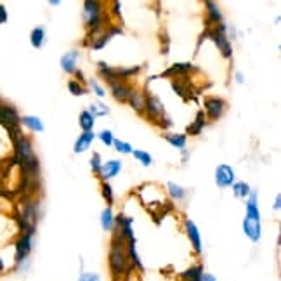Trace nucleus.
<instances>
[{
  "mask_svg": "<svg viewBox=\"0 0 281 281\" xmlns=\"http://www.w3.org/2000/svg\"><path fill=\"white\" fill-rule=\"evenodd\" d=\"M78 56H80V52L78 51H69L68 54H64L63 58H61V68H63L66 73H75L77 72Z\"/></svg>",
  "mask_w": 281,
  "mask_h": 281,
  "instance_id": "4468645a",
  "label": "nucleus"
},
{
  "mask_svg": "<svg viewBox=\"0 0 281 281\" xmlns=\"http://www.w3.org/2000/svg\"><path fill=\"white\" fill-rule=\"evenodd\" d=\"M169 191L175 200H184V196H186V190H182V188L177 186L175 182H169Z\"/></svg>",
  "mask_w": 281,
  "mask_h": 281,
  "instance_id": "7c9ffc66",
  "label": "nucleus"
},
{
  "mask_svg": "<svg viewBox=\"0 0 281 281\" xmlns=\"http://www.w3.org/2000/svg\"><path fill=\"white\" fill-rule=\"evenodd\" d=\"M184 226H186L188 238H190L193 248H195V252L201 253V250H203V248H201V236H200V231H198V227H196V224L188 219V221L184 222Z\"/></svg>",
  "mask_w": 281,
  "mask_h": 281,
  "instance_id": "9b49d317",
  "label": "nucleus"
},
{
  "mask_svg": "<svg viewBox=\"0 0 281 281\" xmlns=\"http://www.w3.org/2000/svg\"><path fill=\"white\" fill-rule=\"evenodd\" d=\"M6 21H7V11L4 6H0V25L6 23Z\"/></svg>",
  "mask_w": 281,
  "mask_h": 281,
  "instance_id": "4c0bfd02",
  "label": "nucleus"
},
{
  "mask_svg": "<svg viewBox=\"0 0 281 281\" xmlns=\"http://www.w3.org/2000/svg\"><path fill=\"white\" fill-rule=\"evenodd\" d=\"M236 82H238V83L243 82V75H241V73H236Z\"/></svg>",
  "mask_w": 281,
  "mask_h": 281,
  "instance_id": "a19ab883",
  "label": "nucleus"
},
{
  "mask_svg": "<svg viewBox=\"0 0 281 281\" xmlns=\"http://www.w3.org/2000/svg\"><path fill=\"white\" fill-rule=\"evenodd\" d=\"M127 257H129L130 267H135V269H139V271L144 269L143 262H140V259H139L137 250H135V238L127 241Z\"/></svg>",
  "mask_w": 281,
  "mask_h": 281,
  "instance_id": "2eb2a0df",
  "label": "nucleus"
},
{
  "mask_svg": "<svg viewBox=\"0 0 281 281\" xmlns=\"http://www.w3.org/2000/svg\"><path fill=\"white\" fill-rule=\"evenodd\" d=\"M215 184L219 188H229L235 184V170L229 165H219L215 169Z\"/></svg>",
  "mask_w": 281,
  "mask_h": 281,
  "instance_id": "9d476101",
  "label": "nucleus"
},
{
  "mask_svg": "<svg viewBox=\"0 0 281 281\" xmlns=\"http://www.w3.org/2000/svg\"><path fill=\"white\" fill-rule=\"evenodd\" d=\"M130 90L132 89H130V87L124 82H118V83H113L111 85L113 98H115L116 101H120V103H125L127 98H129V94H130Z\"/></svg>",
  "mask_w": 281,
  "mask_h": 281,
  "instance_id": "a211bd4d",
  "label": "nucleus"
},
{
  "mask_svg": "<svg viewBox=\"0 0 281 281\" xmlns=\"http://www.w3.org/2000/svg\"><path fill=\"white\" fill-rule=\"evenodd\" d=\"M205 7H207V25H208V28L212 25L217 26L219 23H222V14H221L219 7L215 6L214 2H205Z\"/></svg>",
  "mask_w": 281,
  "mask_h": 281,
  "instance_id": "dca6fc26",
  "label": "nucleus"
},
{
  "mask_svg": "<svg viewBox=\"0 0 281 281\" xmlns=\"http://www.w3.org/2000/svg\"><path fill=\"white\" fill-rule=\"evenodd\" d=\"M101 156H99V153H94L92 155V158H90V169L94 170L96 174H99V170H101Z\"/></svg>",
  "mask_w": 281,
  "mask_h": 281,
  "instance_id": "72a5a7b5",
  "label": "nucleus"
},
{
  "mask_svg": "<svg viewBox=\"0 0 281 281\" xmlns=\"http://www.w3.org/2000/svg\"><path fill=\"white\" fill-rule=\"evenodd\" d=\"M122 170V161L118 160H109L106 161V163L101 165V170H99V177L103 179L104 182L108 181V179L115 177V175H118V172Z\"/></svg>",
  "mask_w": 281,
  "mask_h": 281,
  "instance_id": "f8f14e48",
  "label": "nucleus"
},
{
  "mask_svg": "<svg viewBox=\"0 0 281 281\" xmlns=\"http://www.w3.org/2000/svg\"><path fill=\"white\" fill-rule=\"evenodd\" d=\"M89 113L92 116H104V115H108L109 113V108L106 106V104H103V103H96V104H92L90 109H89Z\"/></svg>",
  "mask_w": 281,
  "mask_h": 281,
  "instance_id": "cd10ccee",
  "label": "nucleus"
},
{
  "mask_svg": "<svg viewBox=\"0 0 281 281\" xmlns=\"http://www.w3.org/2000/svg\"><path fill=\"white\" fill-rule=\"evenodd\" d=\"M201 37L212 38V40L217 43L219 51H221V54L224 56V58H231L232 56L231 42H229V38L226 37V25L224 23H219L217 26H214V28H207V32L201 35Z\"/></svg>",
  "mask_w": 281,
  "mask_h": 281,
  "instance_id": "423d86ee",
  "label": "nucleus"
},
{
  "mask_svg": "<svg viewBox=\"0 0 281 281\" xmlns=\"http://www.w3.org/2000/svg\"><path fill=\"white\" fill-rule=\"evenodd\" d=\"M80 127L83 129V132H92L94 129V116L90 115L89 111H82L80 113Z\"/></svg>",
  "mask_w": 281,
  "mask_h": 281,
  "instance_id": "a878e982",
  "label": "nucleus"
},
{
  "mask_svg": "<svg viewBox=\"0 0 281 281\" xmlns=\"http://www.w3.org/2000/svg\"><path fill=\"white\" fill-rule=\"evenodd\" d=\"M190 69H193V64L191 63H177L174 64V66H170L167 72H163V75L161 77H170V75H181V73H186L190 72Z\"/></svg>",
  "mask_w": 281,
  "mask_h": 281,
  "instance_id": "b1692460",
  "label": "nucleus"
},
{
  "mask_svg": "<svg viewBox=\"0 0 281 281\" xmlns=\"http://www.w3.org/2000/svg\"><path fill=\"white\" fill-rule=\"evenodd\" d=\"M201 281H217V279H215V276H212V274L203 273L201 274Z\"/></svg>",
  "mask_w": 281,
  "mask_h": 281,
  "instance_id": "58836bf2",
  "label": "nucleus"
},
{
  "mask_svg": "<svg viewBox=\"0 0 281 281\" xmlns=\"http://www.w3.org/2000/svg\"><path fill=\"white\" fill-rule=\"evenodd\" d=\"M243 232L248 236L250 241L257 243L261 240V212L257 207V193L252 191L247 201V215L243 219Z\"/></svg>",
  "mask_w": 281,
  "mask_h": 281,
  "instance_id": "7ed1b4c3",
  "label": "nucleus"
},
{
  "mask_svg": "<svg viewBox=\"0 0 281 281\" xmlns=\"http://www.w3.org/2000/svg\"><path fill=\"white\" fill-rule=\"evenodd\" d=\"M90 85H92V89L96 90V94H98L99 98H104V94H106V92H104V89H103V87L99 85L98 82H96V80H92V82H90Z\"/></svg>",
  "mask_w": 281,
  "mask_h": 281,
  "instance_id": "e433bc0d",
  "label": "nucleus"
},
{
  "mask_svg": "<svg viewBox=\"0 0 281 281\" xmlns=\"http://www.w3.org/2000/svg\"><path fill=\"white\" fill-rule=\"evenodd\" d=\"M21 122H23V125L28 127L30 130H33V132H42L43 130V124H42V120L38 116L26 115V116L21 118Z\"/></svg>",
  "mask_w": 281,
  "mask_h": 281,
  "instance_id": "5701e85b",
  "label": "nucleus"
},
{
  "mask_svg": "<svg viewBox=\"0 0 281 281\" xmlns=\"http://www.w3.org/2000/svg\"><path fill=\"white\" fill-rule=\"evenodd\" d=\"M132 155H134V158H137V160H139L144 167H149V165L153 163L151 155H149V153H146V151H139V149H132Z\"/></svg>",
  "mask_w": 281,
  "mask_h": 281,
  "instance_id": "c85d7f7f",
  "label": "nucleus"
},
{
  "mask_svg": "<svg viewBox=\"0 0 281 281\" xmlns=\"http://www.w3.org/2000/svg\"><path fill=\"white\" fill-rule=\"evenodd\" d=\"M68 89H69V92H72L73 96H83V94H87V90L83 89L80 83L75 82V80H69L68 82Z\"/></svg>",
  "mask_w": 281,
  "mask_h": 281,
  "instance_id": "2f4dec72",
  "label": "nucleus"
},
{
  "mask_svg": "<svg viewBox=\"0 0 281 281\" xmlns=\"http://www.w3.org/2000/svg\"><path fill=\"white\" fill-rule=\"evenodd\" d=\"M33 231L23 232L19 236V240L16 241V267L28 261V255L33 250Z\"/></svg>",
  "mask_w": 281,
  "mask_h": 281,
  "instance_id": "0eeeda50",
  "label": "nucleus"
},
{
  "mask_svg": "<svg viewBox=\"0 0 281 281\" xmlns=\"http://www.w3.org/2000/svg\"><path fill=\"white\" fill-rule=\"evenodd\" d=\"M99 139L103 140V143L106 144V146H111L113 140H115V139H113V134L109 132V130H103V132L99 134Z\"/></svg>",
  "mask_w": 281,
  "mask_h": 281,
  "instance_id": "f704fd0d",
  "label": "nucleus"
},
{
  "mask_svg": "<svg viewBox=\"0 0 281 281\" xmlns=\"http://www.w3.org/2000/svg\"><path fill=\"white\" fill-rule=\"evenodd\" d=\"M205 116L210 120H219L226 111V103L221 98H207L205 99Z\"/></svg>",
  "mask_w": 281,
  "mask_h": 281,
  "instance_id": "1a4fd4ad",
  "label": "nucleus"
},
{
  "mask_svg": "<svg viewBox=\"0 0 281 281\" xmlns=\"http://www.w3.org/2000/svg\"><path fill=\"white\" fill-rule=\"evenodd\" d=\"M207 125V116H205L203 111H198V115H196L195 122L188 127V134L190 135H198L201 130H203V127Z\"/></svg>",
  "mask_w": 281,
  "mask_h": 281,
  "instance_id": "6ab92c4d",
  "label": "nucleus"
},
{
  "mask_svg": "<svg viewBox=\"0 0 281 281\" xmlns=\"http://www.w3.org/2000/svg\"><path fill=\"white\" fill-rule=\"evenodd\" d=\"M14 149H16V160L21 165L26 179H32L38 175V158L33 151V144L28 137L19 134L14 139Z\"/></svg>",
  "mask_w": 281,
  "mask_h": 281,
  "instance_id": "f03ea898",
  "label": "nucleus"
},
{
  "mask_svg": "<svg viewBox=\"0 0 281 281\" xmlns=\"http://www.w3.org/2000/svg\"><path fill=\"white\" fill-rule=\"evenodd\" d=\"M127 103L130 104V108L137 113H143L144 108H146V94H143L140 90H130L129 98H127Z\"/></svg>",
  "mask_w": 281,
  "mask_h": 281,
  "instance_id": "ddd939ff",
  "label": "nucleus"
},
{
  "mask_svg": "<svg viewBox=\"0 0 281 281\" xmlns=\"http://www.w3.org/2000/svg\"><path fill=\"white\" fill-rule=\"evenodd\" d=\"M163 137H165L167 143H170L174 148H179V149L186 148V135H182V134H165Z\"/></svg>",
  "mask_w": 281,
  "mask_h": 281,
  "instance_id": "393cba45",
  "label": "nucleus"
},
{
  "mask_svg": "<svg viewBox=\"0 0 281 281\" xmlns=\"http://www.w3.org/2000/svg\"><path fill=\"white\" fill-rule=\"evenodd\" d=\"M201 274H203V266H193L181 273L179 278L182 281H201Z\"/></svg>",
  "mask_w": 281,
  "mask_h": 281,
  "instance_id": "aec40b11",
  "label": "nucleus"
},
{
  "mask_svg": "<svg viewBox=\"0 0 281 281\" xmlns=\"http://www.w3.org/2000/svg\"><path fill=\"white\" fill-rule=\"evenodd\" d=\"M103 196L109 205H113V190L108 182H103Z\"/></svg>",
  "mask_w": 281,
  "mask_h": 281,
  "instance_id": "473e14b6",
  "label": "nucleus"
},
{
  "mask_svg": "<svg viewBox=\"0 0 281 281\" xmlns=\"http://www.w3.org/2000/svg\"><path fill=\"white\" fill-rule=\"evenodd\" d=\"M232 191H235V195L238 196V198H248L250 193H252L247 182H235L232 184Z\"/></svg>",
  "mask_w": 281,
  "mask_h": 281,
  "instance_id": "bb28decb",
  "label": "nucleus"
},
{
  "mask_svg": "<svg viewBox=\"0 0 281 281\" xmlns=\"http://www.w3.org/2000/svg\"><path fill=\"white\" fill-rule=\"evenodd\" d=\"M94 132H83L82 135H78V139H77V143H75V148H73V151L75 153H83V151H87V149L90 148V144H92V140H94Z\"/></svg>",
  "mask_w": 281,
  "mask_h": 281,
  "instance_id": "f3484780",
  "label": "nucleus"
},
{
  "mask_svg": "<svg viewBox=\"0 0 281 281\" xmlns=\"http://www.w3.org/2000/svg\"><path fill=\"white\" fill-rule=\"evenodd\" d=\"M108 266L113 281H122L130 273V262L127 257V241L122 236H118L116 232H113L111 245H109Z\"/></svg>",
  "mask_w": 281,
  "mask_h": 281,
  "instance_id": "f257e3e1",
  "label": "nucleus"
},
{
  "mask_svg": "<svg viewBox=\"0 0 281 281\" xmlns=\"http://www.w3.org/2000/svg\"><path fill=\"white\" fill-rule=\"evenodd\" d=\"M101 226H103L104 231H113L115 227V217H113L111 208H104L103 214H101Z\"/></svg>",
  "mask_w": 281,
  "mask_h": 281,
  "instance_id": "4be33fe9",
  "label": "nucleus"
},
{
  "mask_svg": "<svg viewBox=\"0 0 281 281\" xmlns=\"http://www.w3.org/2000/svg\"><path fill=\"white\" fill-rule=\"evenodd\" d=\"M85 7V25L89 30H94V28H99L101 21H103V9H101V4L99 2H94V0H87L83 4Z\"/></svg>",
  "mask_w": 281,
  "mask_h": 281,
  "instance_id": "6e6552de",
  "label": "nucleus"
},
{
  "mask_svg": "<svg viewBox=\"0 0 281 281\" xmlns=\"http://www.w3.org/2000/svg\"><path fill=\"white\" fill-rule=\"evenodd\" d=\"M113 146H115L118 153H124V155H130V153H132V146H130L129 143H125V140L115 139L113 140Z\"/></svg>",
  "mask_w": 281,
  "mask_h": 281,
  "instance_id": "c756f323",
  "label": "nucleus"
},
{
  "mask_svg": "<svg viewBox=\"0 0 281 281\" xmlns=\"http://www.w3.org/2000/svg\"><path fill=\"white\" fill-rule=\"evenodd\" d=\"M279 207H281V196L278 195V196H276V203H274V208H276V210H279Z\"/></svg>",
  "mask_w": 281,
  "mask_h": 281,
  "instance_id": "ea45409f",
  "label": "nucleus"
},
{
  "mask_svg": "<svg viewBox=\"0 0 281 281\" xmlns=\"http://www.w3.org/2000/svg\"><path fill=\"white\" fill-rule=\"evenodd\" d=\"M4 269H6V266H4V261L0 259V273H4Z\"/></svg>",
  "mask_w": 281,
  "mask_h": 281,
  "instance_id": "79ce46f5",
  "label": "nucleus"
},
{
  "mask_svg": "<svg viewBox=\"0 0 281 281\" xmlns=\"http://www.w3.org/2000/svg\"><path fill=\"white\" fill-rule=\"evenodd\" d=\"M78 281H99V274L96 273H82Z\"/></svg>",
  "mask_w": 281,
  "mask_h": 281,
  "instance_id": "c9c22d12",
  "label": "nucleus"
},
{
  "mask_svg": "<svg viewBox=\"0 0 281 281\" xmlns=\"http://www.w3.org/2000/svg\"><path fill=\"white\" fill-rule=\"evenodd\" d=\"M98 66H99V75L104 78L108 83H118V82H127L130 77H134V75H137L139 73V66H135V68H111V66H108L104 61H99L98 63Z\"/></svg>",
  "mask_w": 281,
  "mask_h": 281,
  "instance_id": "20e7f679",
  "label": "nucleus"
},
{
  "mask_svg": "<svg viewBox=\"0 0 281 281\" xmlns=\"http://www.w3.org/2000/svg\"><path fill=\"white\" fill-rule=\"evenodd\" d=\"M148 111V116L151 118L153 122H156L158 125L161 127V129H165V127L172 125V120H170L169 116L165 115V108L163 104H161V101L156 98V96H146V108H144Z\"/></svg>",
  "mask_w": 281,
  "mask_h": 281,
  "instance_id": "39448f33",
  "label": "nucleus"
},
{
  "mask_svg": "<svg viewBox=\"0 0 281 281\" xmlns=\"http://www.w3.org/2000/svg\"><path fill=\"white\" fill-rule=\"evenodd\" d=\"M43 40H45V30H43V26H37V28L32 30V35H30V42H32V45L35 49H40L43 45Z\"/></svg>",
  "mask_w": 281,
  "mask_h": 281,
  "instance_id": "412c9836",
  "label": "nucleus"
}]
</instances>
